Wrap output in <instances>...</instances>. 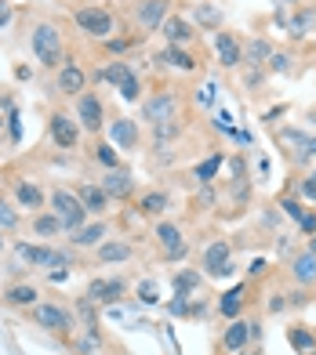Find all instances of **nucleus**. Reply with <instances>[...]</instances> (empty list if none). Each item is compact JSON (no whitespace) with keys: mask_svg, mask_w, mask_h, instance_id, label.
Masks as SVG:
<instances>
[{"mask_svg":"<svg viewBox=\"0 0 316 355\" xmlns=\"http://www.w3.org/2000/svg\"><path fill=\"white\" fill-rule=\"evenodd\" d=\"M309 355H316V348H313V352H309Z\"/></svg>","mask_w":316,"mask_h":355,"instance_id":"54","label":"nucleus"},{"mask_svg":"<svg viewBox=\"0 0 316 355\" xmlns=\"http://www.w3.org/2000/svg\"><path fill=\"white\" fill-rule=\"evenodd\" d=\"M244 294H247L244 286H233V290H226V294L218 297V312H222L226 319H236V315L244 312V301H247Z\"/></svg>","mask_w":316,"mask_h":355,"instance_id":"30","label":"nucleus"},{"mask_svg":"<svg viewBox=\"0 0 316 355\" xmlns=\"http://www.w3.org/2000/svg\"><path fill=\"white\" fill-rule=\"evenodd\" d=\"M29 229H33V236H40V239H55V236L66 232V225H62V218H58L55 211H47V214L37 211V218H33V225H29Z\"/></svg>","mask_w":316,"mask_h":355,"instance_id":"25","label":"nucleus"},{"mask_svg":"<svg viewBox=\"0 0 316 355\" xmlns=\"http://www.w3.org/2000/svg\"><path fill=\"white\" fill-rule=\"evenodd\" d=\"M19 225H22V214L15 211V207H11L4 196H0V232H15Z\"/></svg>","mask_w":316,"mask_h":355,"instance_id":"34","label":"nucleus"},{"mask_svg":"<svg viewBox=\"0 0 316 355\" xmlns=\"http://www.w3.org/2000/svg\"><path fill=\"white\" fill-rule=\"evenodd\" d=\"M229 355H240V352H229Z\"/></svg>","mask_w":316,"mask_h":355,"instance_id":"53","label":"nucleus"},{"mask_svg":"<svg viewBox=\"0 0 316 355\" xmlns=\"http://www.w3.org/2000/svg\"><path fill=\"white\" fill-rule=\"evenodd\" d=\"M0 250H4V232H0Z\"/></svg>","mask_w":316,"mask_h":355,"instance_id":"51","label":"nucleus"},{"mask_svg":"<svg viewBox=\"0 0 316 355\" xmlns=\"http://www.w3.org/2000/svg\"><path fill=\"white\" fill-rule=\"evenodd\" d=\"M131 73V66H128V62H109V66L102 69V80H106V84H113V87H120L124 84V76H128Z\"/></svg>","mask_w":316,"mask_h":355,"instance_id":"35","label":"nucleus"},{"mask_svg":"<svg viewBox=\"0 0 316 355\" xmlns=\"http://www.w3.org/2000/svg\"><path fill=\"white\" fill-rule=\"evenodd\" d=\"M269 69H273V73H283V69H291V55H283V51H273V58H269Z\"/></svg>","mask_w":316,"mask_h":355,"instance_id":"41","label":"nucleus"},{"mask_svg":"<svg viewBox=\"0 0 316 355\" xmlns=\"http://www.w3.org/2000/svg\"><path fill=\"white\" fill-rule=\"evenodd\" d=\"M94 156H99V164H106V171L120 167V156L113 153V141H99V145H94Z\"/></svg>","mask_w":316,"mask_h":355,"instance_id":"37","label":"nucleus"},{"mask_svg":"<svg viewBox=\"0 0 316 355\" xmlns=\"http://www.w3.org/2000/svg\"><path fill=\"white\" fill-rule=\"evenodd\" d=\"M102 189L109 192V200H128L135 192V178H131V171H124V167H109L106 178H102Z\"/></svg>","mask_w":316,"mask_h":355,"instance_id":"17","label":"nucleus"},{"mask_svg":"<svg viewBox=\"0 0 316 355\" xmlns=\"http://www.w3.org/2000/svg\"><path fill=\"white\" fill-rule=\"evenodd\" d=\"M51 211L62 218V225H66L69 232H76V229L88 221V211H84L81 196H76V192H69V189H55V192H51Z\"/></svg>","mask_w":316,"mask_h":355,"instance_id":"3","label":"nucleus"},{"mask_svg":"<svg viewBox=\"0 0 316 355\" xmlns=\"http://www.w3.org/2000/svg\"><path fill=\"white\" fill-rule=\"evenodd\" d=\"M47 131H51L58 149H76V141H81V127H76V120H69L66 112H51Z\"/></svg>","mask_w":316,"mask_h":355,"instance_id":"10","label":"nucleus"},{"mask_svg":"<svg viewBox=\"0 0 316 355\" xmlns=\"http://www.w3.org/2000/svg\"><path fill=\"white\" fill-rule=\"evenodd\" d=\"M175 112H178V94L175 91H156V94H149V98L142 102V120L153 123V127L171 123Z\"/></svg>","mask_w":316,"mask_h":355,"instance_id":"5","label":"nucleus"},{"mask_svg":"<svg viewBox=\"0 0 316 355\" xmlns=\"http://www.w3.org/2000/svg\"><path fill=\"white\" fill-rule=\"evenodd\" d=\"M117 91H120V98H124V102H138V98H142V80H138L135 73H128V76H124V84H120Z\"/></svg>","mask_w":316,"mask_h":355,"instance_id":"36","label":"nucleus"},{"mask_svg":"<svg viewBox=\"0 0 316 355\" xmlns=\"http://www.w3.org/2000/svg\"><path fill=\"white\" fill-rule=\"evenodd\" d=\"M258 272H265V261L258 257V261H251V276H258Z\"/></svg>","mask_w":316,"mask_h":355,"instance_id":"49","label":"nucleus"},{"mask_svg":"<svg viewBox=\"0 0 316 355\" xmlns=\"http://www.w3.org/2000/svg\"><path fill=\"white\" fill-rule=\"evenodd\" d=\"M302 196H306V200H316V171H313V174H306V182H302Z\"/></svg>","mask_w":316,"mask_h":355,"instance_id":"45","label":"nucleus"},{"mask_svg":"<svg viewBox=\"0 0 316 355\" xmlns=\"http://www.w3.org/2000/svg\"><path fill=\"white\" fill-rule=\"evenodd\" d=\"M269 58H273V44H269V40H258V37H255V40L244 44V62H247V66L258 69V66H265Z\"/></svg>","mask_w":316,"mask_h":355,"instance_id":"28","label":"nucleus"},{"mask_svg":"<svg viewBox=\"0 0 316 355\" xmlns=\"http://www.w3.org/2000/svg\"><path fill=\"white\" fill-rule=\"evenodd\" d=\"M291 276H294V283H302V286L316 283V254L313 250L294 257V261H291Z\"/></svg>","mask_w":316,"mask_h":355,"instance_id":"26","label":"nucleus"},{"mask_svg":"<svg viewBox=\"0 0 316 355\" xmlns=\"http://www.w3.org/2000/svg\"><path fill=\"white\" fill-rule=\"evenodd\" d=\"M131 44H135V40H124V37L117 40V37H109V40H106V51H109V55H120V51H128Z\"/></svg>","mask_w":316,"mask_h":355,"instance_id":"42","label":"nucleus"},{"mask_svg":"<svg viewBox=\"0 0 316 355\" xmlns=\"http://www.w3.org/2000/svg\"><path fill=\"white\" fill-rule=\"evenodd\" d=\"M33 55L44 69H58L66 62V47H62V33L55 22H37L33 26Z\"/></svg>","mask_w":316,"mask_h":355,"instance_id":"1","label":"nucleus"},{"mask_svg":"<svg viewBox=\"0 0 316 355\" xmlns=\"http://www.w3.org/2000/svg\"><path fill=\"white\" fill-rule=\"evenodd\" d=\"M76 196H81V203H84V211L88 214H106L109 211V192L102 189V185H81L76 189Z\"/></svg>","mask_w":316,"mask_h":355,"instance_id":"20","label":"nucleus"},{"mask_svg":"<svg viewBox=\"0 0 316 355\" xmlns=\"http://www.w3.org/2000/svg\"><path fill=\"white\" fill-rule=\"evenodd\" d=\"M160 37L171 44V47H182L193 40V26H189L185 19H178V15H167L164 26H160Z\"/></svg>","mask_w":316,"mask_h":355,"instance_id":"19","label":"nucleus"},{"mask_svg":"<svg viewBox=\"0 0 316 355\" xmlns=\"http://www.w3.org/2000/svg\"><path fill=\"white\" fill-rule=\"evenodd\" d=\"M280 207H283V214H291L294 221H302V214H306V211H302V207H298L294 200H288V196H283V200H280Z\"/></svg>","mask_w":316,"mask_h":355,"instance_id":"43","label":"nucleus"},{"mask_svg":"<svg viewBox=\"0 0 316 355\" xmlns=\"http://www.w3.org/2000/svg\"><path fill=\"white\" fill-rule=\"evenodd\" d=\"M222 164H226V156H222V153H215V156L203 159V164H197V171H193V174H197V182H200V185H211V182H215V174L222 171Z\"/></svg>","mask_w":316,"mask_h":355,"instance_id":"31","label":"nucleus"},{"mask_svg":"<svg viewBox=\"0 0 316 355\" xmlns=\"http://www.w3.org/2000/svg\"><path fill=\"white\" fill-rule=\"evenodd\" d=\"M156 62H164V66H171V69H182V73L197 69V58L189 51H182V47H171V44H167V51L156 55Z\"/></svg>","mask_w":316,"mask_h":355,"instance_id":"29","label":"nucleus"},{"mask_svg":"<svg viewBox=\"0 0 316 355\" xmlns=\"http://www.w3.org/2000/svg\"><path fill=\"white\" fill-rule=\"evenodd\" d=\"M288 341H291L294 352L309 355V352L316 348V334H313V330H302V327H294V330H288Z\"/></svg>","mask_w":316,"mask_h":355,"instance_id":"33","label":"nucleus"},{"mask_svg":"<svg viewBox=\"0 0 316 355\" xmlns=\"http://www.w3.org/2000/svg\"><path fill=\"white\" fill-rule=\"evenodd\" d=\"M135 250L131 243H124V239H106L102 247H94V257H99V265H120V261H128Z\"/></svg>","mask_w":316,"mask_h":355,"instance_id":"21","label":"nucleus"},{"mask_svg":"<svg viewBox=\"0 0 316 355\" xmlns=\"http://www.w3.org/2000/svg\"><path fill=\"white\" fill-rule=\"evenodd\" d=\"M302 232H309V236H316V214H302Z\"/></svg>","mask_w":316,"mask_h":355,"instance_id":"46","label":"nucleus"},{"mask_svg":"<svg viewBox=\"0 0 316 355\" xmlns=\"http://www.w3.org/2000/svg\"><path fill=\"white\" fill-rule=\"evenodd\" d=\"M124 290H128V283H124L120 276H113V279H91L84 297H88L91 304H113V301L124 297Z\"/></svg>","mask_w":316,"mask_h":355,"instance_id":"13","label":"nucleus"},{"mask_svg":"<svg viewBox=\"0 0 316 355\" xmlns=\"http://www.w3.org/2000/svg\"><path fill=\"white\" fill-rule=\"evenodd\" d=\"M73 22L84 37H94V40H109L113 37V15L99 4H88V8H76L73 11Z\"/></svg>","mask_w":316,"mask_h":355,"instance_id":"2","label":"nucleus"},{"mask_svg":"<svg viewBox=\"0 0 316 355\" xmlns=\"http://www.w3.org/2000/svg\"><path fill=\"white\" fill-rule=\"evenodd\" d=\"M283 4H298V0H283Z\"/></svg>","mask_w":316,"mask_h":355,"instance_id":"52","label":"nucleus"},{"mask_svg":"<svg viewBox=\"0 0 316 355\" xmlns=\"http://www.w3.org/2000/svg\"><path fill=\"white\" fill-rule=\"evenodd\" d=\"M156 243H160L164 257H171V261H182L185 257V236H182L178 225H171V221L156 225Z\"/></svg>","mask_w":316,"mask_h":355,"instance_id":"12","label":"nucleus"},{"mask_svg":"<svg viewBox=\"0 0 316 355\" xmlns=\"http://www.w3.org/2000/svg\"><path fill=\"white\" fill-rule=\"evenodd\" d=\"M76 355H99V334L88 330V337L76 341Z\"/></svg>","mask_w":316,"mask_h":355,"instance_id":"40","label":"nucleus"},{"mask_svg":"<svg viewBox=\"0 0 316 355\" xmlns=\"http://www.w3.org/2000/svg\"><path fill=\"white\" fill-rule=\"evenodd\" d=\"M313 22H316V8H306V11L291 22V33H294V37H306V29H309Z\"/></svg>","mask_w":316,"mask_h":355,"instance_id":"38","label":"nucleus"},{"mask_svg":"<svg viewBox=\"0 0 316 355\" xmlns=\"http://www.w3.org/2000/svg\"><path fill=\"white\" fill-rule=\"evenodd\" d=\"M276 141L283 145V153H291L294 164H309V159H316V135H306V131H298V127H280Z\"/></svg>","mask_w":316,"mask_h":355,"instance_id":"4","label":"nucleus"},{"mask_svg":"<svg viewBox=\"0 0 316 355\" xmlns=\"http://www.w3.org/2000/svg\"><path fill=\"white\" fill-rule=\"evenodd\" d=\"M197 19H200V26H218V22H222V11L211 8V4H200L197 8Z\"/></svg>","mask_w":316,"mask_h":355,"instance_id":"39","label":"nucleus"},{"mask_svg":"<svg viewBox=\"0 0 316 355\" xmlns=\"http://www.w3.org/2000/svg\"><path fill=\"white\" fill-rule=\"evenodd\" d=\"M247 341H251L247 322H244V319H229V327H226V334H222V345H226V352H240Z\"/></svg>","mask_w":316,"mask_h":355,"instance_id":"27","label":"nucleus"},{"mask_svg":"<svg viewBox=\"0 0 316 355\" xmlns=\"http://www.w3.org/2000/svg\"><path fill=\"white\" fill-rule=\"evenodd\" d=\"M306 250H313V254H316V236H309V247H306Z\"/></svg>","mask_w":316,"mask_h":355,"instance_id":"50","label":"nucleus"},{"mask_svg":"<svg viewBox=\"0 0 316 355\" xmlns=\"http://www.w3.org/2000/svg\"><path fill=\"white\" fill-rule=\"evenodd\" d=\"M29 319H33L40 330H55V334H66L73 327V315L62 309V304H51V301L33 304V309H29Z\"/></svg>","mask_w":316,"mask_h":355,"instance_id":"7","label":"nucleus"},{"mask_svg":"<svg viewBox=\"0 0 316 355\" xmlns=\"http://www.w3.org/2000/svg\"><path fill=\"white\" fill-rule=\"evenodd\" d=\"M109 141H113L117 149L131 153L138 145V123L131 116H113V120H109Z\"/></svg>","mask_w":316,"mask_h":355,"instance_id":"15","label":"nucleus"},{"mask_svg":"<svg viewBox=\"0 0 316 355\" xmlns=\"http://www.w3.org/2000/svg\"><path fill=\"white\" fill-rule=\"evenodd\" d=\"M15 254H19L26 265H37V268H66V265H69V257H66V254L55 250V247H47V243H40V247H33V243H19V247H15Z\"/></svg>","mask_w":316,"mask_h":355,"instance_id":"8","label":"nucleus"},{"mask_svg":"<svg viewBox=\"0 0 316 355\" xmlns=\"http://www.w3.org/2000/svg\"><path fill=\"white\" fill-rule=\"evenodd\" d=\"M215 47H218V62H222L226 69L244 66V44L236 33H215Z\"/></svg>","mask_w":316,"mask_h":355,"instance_id":"16","label":"nucleus"},{"mask_svg":"<svg viewBox=\"0 0 316 355\" xmlns=\"http://www.w3.org/2000/svg\"><path fill=\"white\" fill-rule=\"evenodd\" d=\"M167 207H171V196L164 189H149L138 196V214H146V218H160Z\"/></svg>","mask_w":316,"mask_h":355,"instance_id":"22","label":"nucleus"},{"mask_svg":"<svg viewBox=\"0 0 316 355\" xmlns=\"http://www.w3.org/2000/svg\"><path fill=\"white\" fill-rule=\"evenodd\" d=\"M106 236H109V225H106V221H91V225H81V229L69 236V243L88 250V247H102Z\"/></svg>","mask_w":316,"mask_h":355,"instance_id":"18","label":"nucleus"},{"mask_svg":"<svg viewBox=\"0 0 316 355\" xmlns=\"http://www.w3.org/2000/svg\"><path fill=\"white\" fill-rule=\"evenodd\" d=\"M4 304H11V309H33V304H40L37 286H29V283L8 286V290H4Z\"/></svg>","mask_w":316,"mask_h":355,"instance_id":"23","label":"nucleus"},{"mask_svg":"<svg viewBox=\"0 0 316 355\" xmlns=\"http://www.w3.org/2000/svg\"><path fill=\"white\" fill-rule=\"evenodd\" d=\"M138 297L146 304H156V286L153 283H138Z\"/></svg>","mask_w":316,"mask_h":355,"instance_id":"44","label":"nucleus"},{"mask_svg":"<svg viewBox=\"0 0 316 355\" xmlns=\"http://www.w3.org/2000/svg\"><path fill=\"white\" fill-rule=\"evenodd\" d=\"M171 286H175V294H193V290H200V272L197 268H182L175 279H171Z\"/></svg>","mask_w":316,"mask_h":355,"instance_id":"32","label":"nucleus"},{"mask_svg":"<svg viewBox=\"0 0 316 355\" xmlns=\"http://www.w3.org/2000/svg\"><path fill=\"white\" fill-rule=\"evenodd\" d=\"M11 192H15V203L26 207V211H40V207H44V192L33 182H15Z\"/></svg>","mask_w":316,"mask_h":355,"instance_id":"24","label":"nucleus"},{"mask_svg":"<svg viewBox=\"0 0 316 355\" xmlns=\"http://www.w3.org/2000/svg\"><path fill=\"white\" fill-rule=\"evenodd\" d=\"M55 87H58V94H66V98H81L88 91V69L76 58H66L55 73Z\"/></svg>","mask_w":316,"mask_h":355,"instance_id":"6","label":"nucleus"},{"mask_svg":"<svg viewBox=\"0 0 316 355\" xmlns=\"http://www.w3.org/2000/svg\"><path fill=\"white\" fill-rule=\"evenodd\" d=\"M200 203H203V207H211V203H215V196H211V189H208V185H203V192H200Z\"/></svg>","mask_w":316,"mask_h":355,"instance_id":"48","label":"nucleus"},{"mask_svg":"<svg viewBox=\"0 0 316 355\" xmlns=\"http://www.w3.org/2000/svg\"><path fill=\"white\" fill-rule=\"evenodd\" d=\"M76 116H81L84 123V131H102V123H106V112H102V102H99V94L94 91H84L81 98H76Z\"/></svg>","mask_w":316,"mask_h":355,"instance_id":"11","label":"nucleus"},{"mask_svg":"<svg viewBox=\"0 0 316 355\" xmlns=\"http://www.w3.org/2000/svg\"><path fill=\"white\" fill-rule=\"evenodd\" d=\"M167 11H171V0H138L135 4V22L142 29H160Z\"/></svg>","mask_w":316,"mask_h":355,"instance_id":"14","label":"nucleus"},{"mask_svg":"<svg viewBox=\"0 0 316 355\" xmlns=\"http://www.w3.org/2000/svg\"><path fill=\"white\" fill-rule=\"evenodd\" d=\"M229 272H233V247L226 243V239H218V243H211L208 250H203V276L226 279Z\"/></svg>","mask_w":316,"mask_h":355,"instance_id":"9","label":"nucleus"},{"mask_svg":"<svg viewBox=\"0 0 316 355\" xmlns=\"http://www.w3.org/2000/svg\"><path fill=\"white\" fill-rule=\"evenodd\" d=\"M11 19V4H8V0H0V26H4Z\"/></svg>","mask_w":316,"mask_h":355,"instance_id":"47","label":"nucleus"}]
</instances>
